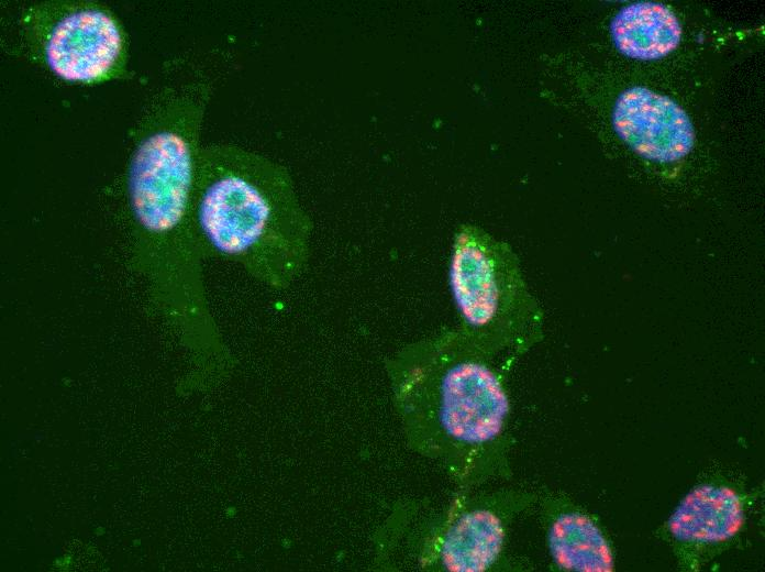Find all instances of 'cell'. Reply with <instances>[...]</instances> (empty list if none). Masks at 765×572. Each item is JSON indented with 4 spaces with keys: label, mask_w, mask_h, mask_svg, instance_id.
<instances>
[{
    "label": "cell",
    "mask_w": 765,
    "mask_h": 572,
    "mask_svg": "<svg viewBox=\"0 0 765 572\" xmlns=\"http://www.w3.org/2000/svg\"><path fill=\"white\" fill-rule=\"evenodd\" d=\"M206 84L160 92L140 121L125 174L130 261L151 304L191 344L214 336L191 200Z\"/></svg>",
    "instance_id": "1"
},
{
    "label": "cell",
    "mask_w": 765,
    "mask_h": 572,
    "mask_svg": "<svg viewBox=\"0 0 765 572\" xmlns=\"http://www.w3.org/2000/svg\"><path fill=\"white\" fill-rule=\"evenodd\" d=\"M457 329L407 345L387 362L395 402L415 447L462 488L502 474L510 398L505 374Z\"/></svg>",
    "instance_id": "2"
},
{
    "label": "cell",
    "mask_w": 765,
    "mask_h": 572,
    "mask_svg": "<svg viewBox=\"0 0 765 572\" xmlns=\"http://www.w3.org/2000/svg\"><path fill=\"white\" fill-rule=\"evenodd\" d=\"M190 219L202 260L239 264L270 289H287L308 266L312 220L289 170L263 154L201 146Z\"/></svg>",
    "instance_id": "3"
},
{
    "label": "cell",
    "mask_w": 765,
    "mask_h": 572,
    "mask_svg": "<svg viewBox=\"0 0 765 572\" xmlns=\"http://www.w3.org/2000/svg\"><path fill=\"white\" fill-rule=\"evenodd\" d=\"M448 287L457 330L488 355L511 360L543 337V310L511 246L475 224H461L453 239Z\"/></svg>",
    "instance_id": "4"
},
{
    "label": "cell",
    "mask_w": 765,
    "mask_h": 572,
    "mask_svg": "<svg viewBox=\"0 0 765 572\" xmlns=\"http://www.w3.org/2000/svg\"><path fill=\"white\" fill-rule=\"evenodd\" d=\"M32 55L57 76L98 82L120 74L125 62L123 30L113 13L91 1H45L22 19Z\"/></svg>",
    "instance_id": "5"
},
{
    "label": "cell",
    "mask_w": 765,
    "mask_h": 572,
    "mask_svg": "<svg viewBox=\"0 0 765 572\" xmlns=\"http://www.w3.org/2000/svg\"><path fill=\"white\" fill-rule=\"evenodd\" d=\"M502 496L462 497L429 532L422 565L437 571L484 572L502 554L509 512Z\"/></svg>",
    "instance_id": "6"
},
{
    "label": "cell",
    "mask_w": 765,
    "mask_h": 572,
    "mask_svg": "<svg viewBox=\"0 0 765 572\" xmlns=\"http://www.w3.org/2000/svg\"><path fill=\"white\" fill-rule=\"evenodd\" d=\"M613 125L637 154L658 163L681 160L695 142L692 124L681 107L644 87L621 94L613 111Z\"/></svg>",
    "instance_id": "7"
},
{
    "label": "cell",
    "mask_w": 765,
    "mask_h": 572,
    "mask_svg": "<svg viewBox=\"0 0 765 572\" xmlns=\"http://www.w3.org/2000/svg\"><path fill=\"white\" fill-rule=\"evenodd\" d=\"M744 518L743 499L734 490L700 485L684 497L667 527L679 542L707 546L734 537L743 527Z\"/></svg>",
    "instance_id": "8"
},
{
    "label": "cell",
    "mask_w": 765,
    "mask_h": 572,
    "mask_svg": "<svg viewBox=\"0 0 765 572\" xmlns=\"http://www.w3.org/2000/svg\"><path fill=\"white\" fill-rule=\"evenodd\" d=\"M617 48L628 57L658 59L673 52L681 38V26L666 6L637 2L624 7L611 23Z\"/></svg>",
    "instance_id": "9"
},
{
    "label": "cell",
    "mask_w": 765,
    "mask_h": 572,
    "mask_svg": "<svg viewBox=\"0 0 765 572\" xmlns=\"http://www.w3.org/2000/svg\"><path fill=\"white\" fill-rule=\"evenodd\" d=\"M547 543L551 556L561 570H613V556L607 539L585 514L575 510L559 513L548 527Z\"/></svg>",
    "instance_id": "10"
},
{
    "label": "cell",
    "mask_w": 765,
    "mask_h": 572,
    "mask_svg": "<svg viewBox=\"0 0 765 572\" xmlns=\"http://www.w3.org/2000/svg\"><path fill=\"white\" fill-rule=\"evenodd\" d=\"M73 563V556L69 553H66L62 557L55 558L52 562V565L57 569H66L69 568Z\"/></svg>",
    "instance_id": "11"
},
{
    "label": "cell",
    "mask_w": 765,
    "mask_h": 572,
    "mask_svg": "<svg viewBox=\"0 0 765 572\" xmlns=\"http://www.w3.org/2000/svg\"><path fill=\"white\" fill-rule=\"evenodd\" d=\"M93 535L97 537H101V536L106 535V528L98 525L96 528H93Z\"/></svg>",
    "instance_id": "12"
},
{
    "label": "cell",
    "mask_w": 765,
    "mask_h": 572,
    "mask_svg": "<svg viewBox=\"0 0 765 572\" xmlns=\"http://www.w3.org/2000/svg\"><path fill=\"white\" fill-rule=\"evenodd\" d=\"M133 547H140L141 546V540L140 539H134L132 541Z\"/></svg>",
    "instance_id": "13"
}]
</instances>
